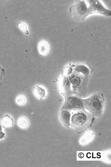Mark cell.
I'll return each instance as SVG.
<instances>
[{
  "mask_svg": "<svg viewBox=\"0 0 111 167\" xmlns=\"http://www.w3.org/2000/svg\"><path fill=\"white\" fill-rule=\"evenodd\" d=\"M95 117L85 109L71 111L70 126L76 132L81 133L91 127Z\"/></svg>",
  "mask_w": 111,
  "mask_h": 167,
  "instance_id": "6da1fadb",
  "label": "cell"
},
{
  "mask_svg": "<svg viewBox=\"0 0 111 167\" xmlns=\"http://www.w3.org/2000/svg\"><path fill=\"white\" fill-rule=\"evenodd\" d=\"M85 109L95 117L102 115L105 104L104 95L101 92L94 93L88 98L83 99Z\"/></svg>",
  "mask_w": 111,
  "mask_h": 167,
  "instance_id": "7a4b0ae2",
  "label": "cell"
},
{
  "mask_svg": "<svg viewBox=\"0 0 111 167\" xmlns=\"http://www.w3.org/2000/svg\"><path fill=\"white\" fill-rule=\"evenodd\" d=\"M67 76L70 83L72 94L81 97L84 95L89 77L74 70Z\"/></svg>",
  "mask_w": 111,
  "mask_h": 167,
  "instance_id": "3957f363",
  "label": "cell"
},
{
  "mask_svg": "<svg viewBox=\"0 0 111 167\" xmlns=\"http://www.w3.org/2000/svg\"><path fill=\"white\" fill-rule=\"evenodd\" d=\"M70 13L77 21L83 20L90 14L87 0H76L70 8Z\"/></svg>",
  "mask_w": 111,
  "mask_h": 167,
  "instance_id": "277c9868",
  "label": "cell"
},
{
  "mask_svg": "<svg viewBox=\"0 0 111 167\" xmlns=\"http://www.w3.org/2000/svg\"><path fill=\"white\" fill-rule=\"evenodd\" d=\"M64 98V102L60 110L65 109L72 111L85 109L83 99L82 97L72 94Z\"/></svg>",
  "mask_w": 111,
  "mask_h": 167,
  "instance_id": "5b68a950",
  "label": "cell"
},
{
  "mask_svg": "<svg viewBox=\"0 0 111 167\" xmlns=\"http://www.w3.org/2000/svg\"><path fill=\"white\" fill-rule=\"evenodd\" d=\"M87 1L90 14H99L107 17L111 15V11L105 7L99 1L89 0Z\"/></svg>",
  "mask_w": 111,
  "mask_h": 167,
  "instance_id": "8992f818",
  "label": "cell"
},
{
  "mask_svg": "<svg viewBox=\"0 0 111 167\" xmlns=\"http://www.w3.org/2000/svg\"><path fill=\"white\" fill-rule=\"evenodd\" d=\"M59 87L61 92L64 98L72 94L70 83L67 76L65 75L61 77Z\"/></svg>",
  "mask_w": 111,
  "mask_h": 167,
  "instance_id": "52a82bcc",
  "label": "cell"
},
{
  "mask_svg": "<svg viewBox=\"0 0 111 167\" xmlns=\"http://www.w3.org/2000/svg\"><path fill=\"white\" fill-rule=\"evenodd\" d=\"M71 111L67 110H60L59 113V118L62 125L66 128H69L70 126Z\"/></svg>",
  "mask_w": 111,
  "mask_h": 167,
  "instance_id": "ba28073f",
  "label": "cell"
},
{
  "mask_svg": "<svg viewBox=\"0 0 111 167\" xmlns=\"http://www.w3.org/2000/svg\"><path fill=\"white\" fill-rule=\"evenodd\" d=\"M33 91L34 95L38 99L42 100L46 97V93L45 90L38 85L33 87Z\"/></svg>",
  "mask_w": 111,
  "mask_h": 167,
  "instance_id": "9c48e42d",
  "label": "cell"
},
{
  "mask_svg": "<svg viewBox=\"0 0 111 167\" xmlns=\"http://www.w3.org/2000/svg\"><path fill=\"white\" fill-rule=\"evenodd\" d=\"M73 69L74 71L87 76L89 77L91 72L89 68L84 64L78 65L76 66Z\"/></svg>",
  "mask_w": 111,
  "mask_h": 167,
  "instance_id": "30bf717a",
  "label": "cell"
},
{
  "mask_svg": "<svg viewBox=\"0 0 111 167\" xmlns=\"http://www.w3.org/2000/svg\"><path fill=\"white\" fill-rule=\"evenodd\" d=\"M0 122L2 127H8L13 126L14 120L10 115L6 114L3 117Z\"/></svg>",
  "mask_w": 111,
  "mask_h": 167,
  "instance_id": "8fae6325",
  "label": "cell"
},
{
  "mask_svg": "<svg viewBox=\"0 0 111 167\" xmlns=\"http://www.w3.org/2000/svg\"><path fill=\"white\" fill-rule=\"evenodd\" d=\"M93 133L88 131L80 139L79 143L80 145H84L89 143L93 137Z\"/></svg>",
  "mask_w": 111,
  "mask_h": 167,
  "instance_id": "7c38bea8",
  "label": "cell"
},
{
  "mask_svg": "<svg viewBox=\"0 0 111 167\" xmlns=\"http://www.w3.org/2000/svg\"><path fill=\"white\" fill-rule=\"evenodd\" d=\"M38 49L40 54L44 56L46 55L48 52V47L45 42L41 41L38 44Z\"/></svg>",
  "mask_w": 111,
  "mask_h": 167,
  "instance_id": "4fadbf2b",
  "label": "cell"
},
{
  "mask_svg": "<svg viewBox=\"0 0 111 167\" xmlns=\"http://www.w3.org/2000/svg\"><path fill=\"white\" fill-rule=\"evenodd\" d=\"M28 121L25 117H21L19 118L17 122L18 126L21 129H25L28 125Z\"/></svg>",
  "mask_w": 111,
  "mask_h": 167,
  "instance_id": "5bb4252c",
  "label": "cell"
},
{
  "mask_svg": "<svg viewBox=\"0 0 111 167\" xmlns=\"http://www.w3.org/2000/svg\"><path fill=\"white\" fill-rule=\"evenodd\" d=\"M15 102L16 104L18 105H22L25 103V99L23 95H19L16 98Z\"/></svg>",
  "mask_w": 111,
  "mask_h": 167,
  "instance_id": "9a60e30c",
  "label": "cell"
},
{
  "mask_svg": "<svg viewBox=\"0 0 111 167\" xmlns=\"http://www.w3.org/2000/svg\"><path fill=\"white\" fill-rule=\"evenodd\" d=\"M17 25L20 30L25 32V34L27 35L29 34L28 31L27 29L26 26L25 24L22 23L20 22H19L17 24Z\"/></svg>",
  "mask_w": 111,
  "mask_h": 167,
  "instance_id": "2e32d148",
  "label": "cell"
},
{
  "mask_svg": "<svg viewBox=\"0 0 111 167\" xmlns=\"http://www.w3.org/2000/svg\"><path fill=\"white\" fill-rule=\"evenodd\" d=\"M105 154L103 155V156L102 159H103V161L108 162H109L110 163L111 162V152H109L108 153V152H107Z\"/></svg>",
  "mask_w": 111,
  "mask_h": 167,
  "instance_id": "e0dca14e",
  "label": "cell"
},
{
  "mask_svg": "<svg viewBox=\"0 0 111 167\" xmlns=\"http://www.w3.org/2000/svg\"><path fill=\"white\" fill-rule=\"evenodd\" d=\"M5 73L4 71V69H2L0 65V83L2 80V77Z\"/></svg>",
  "mask_w": 111,
  "mask_h": 167,
  "instance_id": "ac0fdd59",
  "label": "cell"
},
{
  "mask_svg": "<svg viewBox=\"0 0 111 167\" xmlns=\"http://www.w3.org/2000/svg\"><path fill=\"white\" fill-rule=\"evenodd\" d=\"M5 133H3L2 130L0 131V140L5 136Z\"/></svg>",
  "mask_w": 111,
  "mask_h": 167,
  "instance_id": "d6986e66",
  "label": "cell"
},
{
  "mask_svg": "<svg viewBox=\"0 0 111 167\" xmlns=\"http://www.w3.org/2000/svg\"><path fill=\"white\" fill-rule=\"evenodd\" d=\"M2 126L1 125V122H0V131L1 130H2Z\"/></svg>",
  "mask_w": 111,
  "mask_h": 167,
  "instance_id": "ffe728a7",
  "label": "cell"
}]
</instances>
